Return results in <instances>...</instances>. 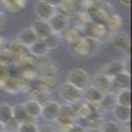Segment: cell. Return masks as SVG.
Returning a JSON list of instances; mask_svg holds the SVG:
<instances>
[{"mask_svg":"<svg viewBox=\"0 0 132 132\" xmlns=\"http://www.w3.org/2000/svg\"><path fill=\"white\" fill-rule=\"evenodd\" d=\"M58 95H60L61 101L65 104H69V106L83 99V91H81L79 89H77V87H74L73 85H70L68 82H65L60 86Z\"/></svg>","mask_w":132,"mask_h":132,"instance_id":"1","label":"cell"},{"mask_svg":"<svg viewBox=\"0 0 132 132\" xmlns=\"http://www.w3.org/2000/svg\"><path fill=\"white\" fill-rule=\"evenodd\" d=\"M90 81H91L90 74L87 73L85 69H82V68L73 69L68 74V79H66V82H68V83L73 85L74 87L79 89L81 91H85L87 87L90 86Z\"/></svg>","mask_w":132,"mask_h":132,"instance_id":"2","label":"cell"},{"mask_svg":"<svg viewBox=\"0 0 132 132\" xmlns=\"http://www.w3.org/2000/svg\"><path fill=\"white\" fill-rule=\"evenodd\" d=\"M111 36L106 28V25H101V24H95V23H86L85 25V37H91V38H95L98 40L99 42H103V41H107Z\"/></svg>","mask_w":132,"mask_h":132,"instance_id":"3","label":"cell"},{"mask_svg":"<svg viewBox=\"0 0 132 132\" xmlns=\"http://www.w3.org/2000/svg\"><path fill=\"white\" fill-rule=\"evenodd\" d=\"M56 122L58 123V126L61 128H66V127H70V126H74L78 123V116L74 112L71 106L65 104L61 107V112H60Z\"/></svg>","mask_w":132,"mask_h":132,"instance_id":"4","label":"cell"},{"mask_svg":"<svg viewBox=\"0 0 132 132\" xmlns=\"http://www.w3.org/2000/svg\"><path fill=\"white\" fill-rule=\"evenodd\" d=\"M110 42L111 45L124 54L129 53V48H131V42H129V37L127 33L124 32H116V33H111V37H110Z\"/></svg>","mask_w":132,"mask_h":132,"instance_id":"5","label":"cell"},{"mask_svg":"<svg viewBox=\"0 0 132 132\" xmlns=\"http://www.w3.org/2000/svg\"><path fill=\"white\" fill-rule=\"evenodd\" d=\"M48 23H49V25L52 28V32L61 35V33L69 27V17H68V15H66L65 12H58L57 11Z\"/></svg>","mask_w":132,"mask_h":132,"instance_id":"6","label":"cell"},{"mask_svg":"<svg viewBox=\"0 0 132 132\" xmlns=\"http://www.w3.org/2000/svg\"><path fill=\"white\" fill-rule=\"evenodd\" d=\"M61 107L62 104L60 102H56V101H52L50 103L45 104L42 107V111H41V118L45 120L48 123H52V122H56L60 112H61Z\"/></svg>","mask_w":132,"mask_h":132,"instance_id":"7","label":"cell"},{"mask_svg":"<svg viewBox=\"0 0 132 132\" xmlns=\"http://www.w3.org/2000/svg\"><path fill=\"white\" fill-rule=\"evenodd\" d=\"M90 86L95 87V89L101 90L102 93H108V91H112L111 89V78L107 77L104 73H98L95 74L91 81H90Z\"/></svg>","mask_w":132,"mask_h":132,"instance_id":"8","label":"cell"},{"mask_svg":"<svg viewBox=\"0 0 132 132\" xmlns=\"http://www.w3.org/2000/svg\"><path fill=\"white\" fill-rule=\"evenodd\" d=\"M56 12H57V8L52 7L50 4L42 2V0H40V2L35 5V13L38 17V20L49 21Z\"/></svg>","mask_w":132,"mask_h":132,"instance_id":"9","label":"cell"},{"mask_svg":"<svg viewBox=\"0 0 132 132\" xmlns=\"http://www.w3.org/2000/svg\"><path fill=\"white\" fill-rule=\"evenodd\" d=\"M123 71H128L127 62L124 60H115L112 62H110L108 65H106L104 69L102 70V73H104L107 77H110V78H112V77L123 73Z\"/></svg>","mask_w":132,"mask_h":132,"instance_id":"10","label":"cell"},{"mask_svg":"<svg viewBox=\"0 0 132 132\" xmlns=\"http://www.w3.org/2000/svg\"><path fill=\"white\" fill-rule=\"evenodd\" d=\"M37 40H38V37L36 36V33H35V30H33L32 27L24 28L17 33V44L23 45L27 49L32 45V44H35Z\"/></svg>","mask_w":132,"mask_h":132,"instance_id":"11","label":"cell"},{"mask_svg":"<svg viewBox=\"0 0 132 132\" xmlns=\"http://www.w3.org/2000/svg\"><path fill=\"white\" fill-rule=\"evenodd\" d=\"M129 85H131V75L128 71H123L111 78V89L112 90H116V91L126 90V89H129Z\"/></svg>","mask_w":132,"mask_h":132,"instance_id":"12","label":"cell"},{"mask_svg":"<svg viewBox=\"0 0 132 132\" xmlns=\"http://www.w3.org/2000/svg\"><path fill=\"white\" fill-rule=\"evenodd\" d=\"M116 96L114 91H108L104 93L102 101L99 102L98 108H99V112H112V110L116 107Z\"/></svg>","mask_w":132,"mask_h":132,"instance_id":"13","label":"cell"},{"mask_svg":"<svg viewBox=\"0 0 132 132\" xmlns=\"http://www.w3.org/2000/svg\"><path fill=\"white\" fill-rule=\"evenodd\" d=\"M111 114H112L114 120L116 123H119V124H128L129 119H131V107L116 104V107L112 110Z\"/></svg>","mask_w":132,"mask_h":132,"instance_id":"14","label":"cell"},{"mask_svg":"<svg viewBox=\"0 0 132 132\" xmlns=\"http://www.w3.org/2000/svg\"><path fill=\"white\" fill-rule=\"evenodd\" d=\"M69 50L75 56H87V44L85 36L69 42Z\"/></svg>","mask_w":132,"mask_h":132,"instance_id":"15","label":"cell"},{"mask_svg":"<svg viewBox=\"0 0 132 132\" xmlns=\"http://www.w3.org/2000/svg\"><path fill=\"white\" fill-rule=\"evenodd\" d=\"M28 53L30 54L32 57H35V58H42V57H45L46 54L49 53V49L46 48L44 40L38 38L35 44H32V45L28 48Z\"/></svg>","mask_w":132,"mask_h":132,"instance_id":"16","label":"cell"},{"mask_svg":"<svg viewBox=\"0 0 132 132\" xmlns=\"http://www.w3.org/2000/svg\"><path fill=\"white\" fill-rule=\"evenodd\" d=\"M24 104V108L28 114V116L32 119V120H36L38 118H41V111H42V106L40 103H37L33 98H30L29 101H27Z\"/></svg>","mask_w":132,"mask_h":132,"instance_id":"17","label":"cell"},{"mask_svg":"<svg viewBox=\"0 0 132 132\" xmlns=\"http://www.w3.org/2000/svg\"><path fill=\"white\" fill-rule=\"evenodd\" d=\"M104 93H102L101 90L95 89L93 86H89L87 89L83 91V98H85V102L90 103V104H99V102L102 101Z\"/></svg>","mask_w":132,"mask_h":132,"instance_id":"18","label":"cell"},{"mask_svg":"<svg viewBox=\"0 0 132 132\" xmlns=\"http://www.w3.org/2000/svg\"><path fill=\"white\" fill-rule=\"evenodd\" d=\"M33 30H35L36 36L40 38V40H44L45 37H48L50 33H52V28L49 25L48 21H44V20H37L33 23L32 25Z\"/></svg>","mask_w":132,"mask_h":132,"instance_id":"19","label":"cell"},{"mask_svg":"<svg viewBox=\"0 0 132 132\" xmlns=\"http://www.w3.org/2000/svg\"><path fill=\"white\" fill-rule=\"evenodd\" d=\"M12 119L16 120L19 124L21 123H25V122H30V118L28 116L25 108H24V104L23 103H17L15 106H12ZM35 122V120H33Z\"/></svg>","mask_w":132,"mask_h":132,"instance_id":"20","label":"cell"},{"mask_svg":"<svg viewBox=\"0 0 132 132\" xmlns=\"http://www.w3.org/2000/svg\"><path fill=\"white\" fill-rule=\"evenodd\" d=\"M83 7L82 0H62V3L60 5L61 9L65 11V13H78L81 8Z\"/></svg>","mask_w":132,"mask_h":132,"instance_id":"21","label":"cell"},{"mask_svg":"<svg viewBox=\"0 0 132 132\" xmlns=\"http://www.w3.org/2000/svg\"><path fill=\"white\" fill-rule=\"evenodd\" d=\"M123 27V19L120 17L119 15L114 13L108 17L107 23H106V28L110 33H116V32H120V28Z\"/></svg>","mask_w":132,"mask_h":132,"instance_id":"22","label":"cell"},{"mask_svg":"<svg viewBox=\"0 0 132 132\" xmlns=\"http://www.w3.org/2000/svg\"><path fill=\"white\" fill-rule=\"evenodd\" d=\"M33 99L40 103L42 107L50 103L52 101H54L53 99V94L49 91V90H40V91H36V93H33Z\"/></svg>","mask_w":132,"mask_h":132,"instance_id":"23","label":"cell"},{"mask_svg":"<svg viewBox=\"0 0 132 132\" xmlns=\"http://www.w3.org/2000/svg\"><path fill=\"white\" fill-rule=\"evenodd\" d=\"M12 119V106L9 103H0V124L4 126Z\"/></svg>","mask_w":132,"mask_h":132,"instance_id":"24","label":"cell"},{"mask_svg":"<svg viewBox=\"0 0 132 132\" xmlns=\"http://www.w3.org/2000/svg\"><path fill=\"white\" fill-rule=\"evenodd\" d=\"M61 41H62L61 35H58V33H54V32H52L48 37L44 38V42H45V45H46V48H48L49 50L57 49V48L61 45Z\"/></svg>","mask_w":132,"mask_h":132,"instance_id":"25","label":"cell"},{"mask_svg":"<svg viewBox=\"0 0 132 132\" xmlns=\"http://www.w3.org/2000/svg\"><path fill=\"white\" fill-rule=\"evenodd\" d=\"M104 122H106V120L103 119L102 115H96V116H94V118H91V119L87 120V127H86V129L95 131V132L98 131V132H99V131L102 129Z\"/></svg>","mask_w":132,"mask_h":132,"instance_id":"26","label":"cell"},{"mask_svg":"<svg viewBox=\"0 0 132 132\" xmlns=\"http://www.w3.org/2000/svg\"><path fill=\"white\" fill-rule=\"evenodd\" d=\"M115 96H116V103L118 104L131 107V90L129 89L120 90V91L115 93Z\"/></svg>","mask_w":132,"mask_h":132,"instance_id":"27","label":"cell"},{"mask_svg":"<svg viewBox=\"0 0 132 132\" xmlns=\"http://www.w3.org/2000/svg\"><path fill=\"white\" fill-rule=\"evenodd\" d=\"M4 90L8 93H17L21 90V79H13V78H7L3 83Z\"/></svg>","mask_w":132,"mask_h":132,"instance_id":"28","label":"cell"},{"mask_svg":"<svg viewBox=\"0 0 132 132\" xmlns=\"http://www.w3.org/2000/svg\"><path fill=\"white\" fill-rule=\"evenodd\" d=\"M86 38V44H87V56H94V54L101 52V46L102 42H99L95 38L91 37H85Z\"/></svg>","mask_w":132,"mask_h":132,"instance_id":"29","label":"cell"},{"mask_svg":"<svg viewBox=\"0 0 132 132\" xmlns=\"http://www.w3.org/2000/svg\"><path fill=\"white\" fill-rule=\"evenodd\" d=\"M61 37H63L65 40H68V42L70 41H74L75 38H78V37H82V35L79 33V30L74 28V27H68L62 33H61Z\"/></svg>","mask_w":132,"mask_h":132,"instance_id":"30","label":"cell"},{"mask_svg":"<svg viewBox=\"0 0 132 132\" xmlns=\"http://www.w3.org/2000/svg\"><path fill=\"white\" fill-rule=\"evenodd\" d=\"M16 132H38V124L36 122H25V123H21L17 127Z\"/></svg>","mask_w":132,"mask_h":132,"instance_id":"31","label":"cell"},{"mask_svg":"<svg viewBox=\"0 0 132 132\" xmlns=\"http://www.w3.org/2000/svg\"><path fill=\"white\" fill-rule=\"evenodd\" d=\"M122 127H120L119 123H116L115 120H107V122H104L102 129L99 132H122Z\"/></svg>","mask_w":132,"mask_h":132,"instance_id":"32","label":"cell"},{"mask_svg":"<svg viewBox=\"0 0 132 132\" xmlns=\"http://www.w3.org/2000/svg\"><path fill=\"white\" fill-rule=\"evenodd\" d=\"M65 132H87L86 127L81 126V124H74V126H70V127H66V128H62Z\"/></svg>","mask_w":132,"mask_h":132,"instance_id":"33","label":"cell"},{"mask_svg":"<svg viewBox=\"0 0 132 132\" xmlns=\"http://www.w3.org/2000/svg\"><path fill=\"white\" fill-rule=\"evenodd\" d=\"M38 132H56V128L50 126L49 123H46L44 126H38Z\"/></svg>","mask_w":132,"mask_h":132,"instance_id":"34","label":"cell"},{"mask_svg":"<svg viewBox=\"0 0 132 132\" xmlns=\"http://www.w3.org/2000/svg\"><path fill=\"white\" fill-rule=\"evenodd\" d=\"M7 78H8V77H7V71H5V66L0 63V83L3 85Z\"/></svg>","mask_w":132,"mask_h":132,"instance_id":"35","label":"cell"},{"mask_svg":"<svg viewBox=\"0 0 132 132\" xmlns=\"http://www.w3.org/2000/svg\"><path fill=\"white\" fill-rule=\"evenodd\" d=\"M42 2H45V3L50 4V5L54 7V8H60V5H61V3H62V0H42Z\"/></svg>","mask_w":132,"mask_h":132,"instance_id":"36","label":"cell"},{"mask_svg":"<svg viewBox=\"0 0 132 132\" xmlns=\"http://www.w3.org/2000/svg\"><path fill=\"white\" fill-rule=\"evenodd\" d=\"M119 3L122 4L123 7H126V8H129L131 7V0H119Z\"/></svg>","mask_w":132,"mask_h":132,"instance_id":"37","label":"cell"},{"mask_svg":"<svg viewBox=\"0 0 132 132\" xmlns=\"http://www.w3.org/2000/svg\"><path fill=\"white\" fill-rule=\"evenodd\" d=\"M4 24H5V17H4V15L2 12H0V29L4 27Z\"/></svg>","mask_w":132,"mask_h":132,"instance_id":"38","label":"cell"},{"mask_svg":"<svg viewBox=\"0 0 132 132\" xmlns=\"http://www.w3.org/2000/svg\"><path fill=\"white\" fill-rule=\"evenodd\" d=\"M122 132H129V129H127V128H126V129H122Z\"/></svg>","mask_w":132,"mask_h":132,"instance_id":"39","label":"cell"},{"mask_svg":"<svg viewBox=\"0 0 132 132\" xmlns=\"http://www.w3.org/2000/svg\"><path fill=\"white\" fill-rule=\"evenodd\" d=\"M93 2H96V0H93Z\"/></svg>","mask_w":132,"mask_h":132,"instance_id":"40","label":"cell"}]
</instances>
